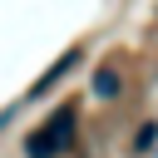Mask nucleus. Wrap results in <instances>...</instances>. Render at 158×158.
<instances>
[{"label":"nucleus","mask_w":158,"mask_h":158,"mask_svg":"<svg viewBox=\"0 0 158 158\" xmlns=\"http://www.w3.org/2000/svg\"><path fill=\"white\" fill-rule=\"evenodd\" d=\"M69 123H74V109H64V118H54L44 133H35V143H30V158H49L59 143H64V133H69Z\"/></svg>","instance_id":"f257e3e1"},{"label":"nucleus","mask_w":158,"mask_h":158,"mask_svg":"<svg viewBox=\"0 0 158 158\" xmlns=\"http://www.w3.org/2000/svg\"><path fill=\"white\" fill-rule=\"evenodd\" d=\"M10 118H15V109H0V128H5V123H10Z\"/></svg>","instance_id":"39448f33"},{"label":"nucleus","mask_w":158,"mask_h":158,"mask_svg":"<svg viewBox=\"0 0 158 158\" xmlns=\"http://www.w3.org/2000/svg\"><path fill=\"white\" fill-rule=\"evenodd\" d=\"M118 89H123V74H118L114 64H99V69H94V94H99V99H118Z\"/></svg>","instance_id":"7ed1b4c3"},{"label":"nucleus","mask_w":158,"mask_h":158,"mask_svg":"<svg viewBox=\"0 0 158 158\" xmlns=\"http://www.w3.org/2000/svg\"><path fill=\"white\" fill-rule=\"evenodd\" d=\"M153 143H158V123H143V128H138V138H133V148H138V153H148Z\"/></svg>","instance_id":"20e7f679"},{"label":"nucleus","mask_w":158,"mask_h":158,"mask_svg":"<svg viewBox=\"0 0 158 158\" xmlns=\"http://www.w3.org/2000/svg\"><path fill=\"white\" fill-rule=\"evenodd\" d=\"M74 64H79V49H69V54H64V59H54V64H49V69H44V74H40V84H35V89H30V99H40V94H44V89H49V84H59V79H64V74H69V69H74Z\"/></svg>","instance_id":"f03ea898"}]
</instances>
